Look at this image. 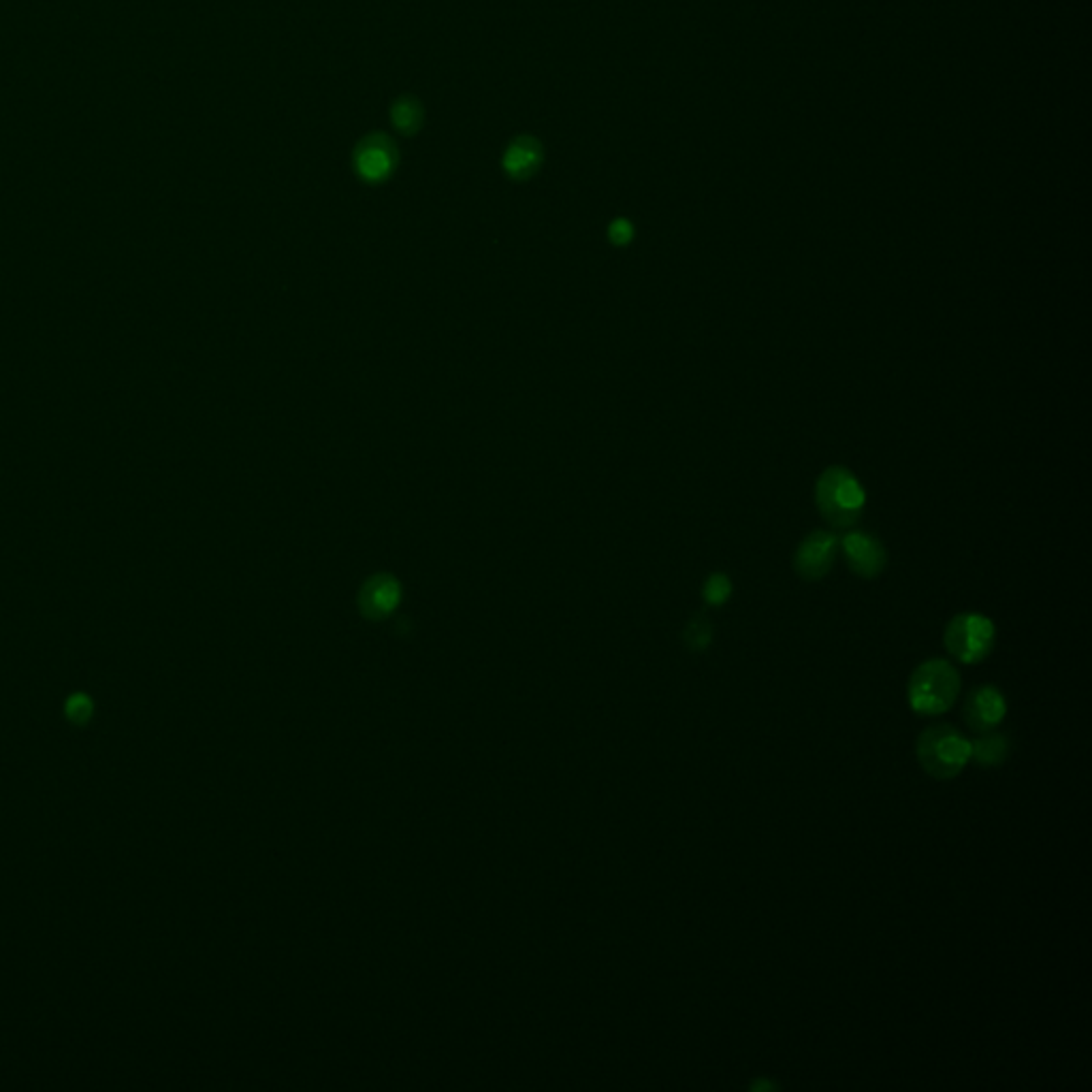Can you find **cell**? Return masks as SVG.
<instances>
[{"mask_svg":"<svg viewBox=\"0 0 1092 1092\" xmlns=\"http://www.w3.org/2000/svg\"><path fill=\"white\" fill-rule=\"evenodd\" d=\"M816 502L819 514L832 528L845 530L860 519L867 496L858 478L848 468L834 466L818 478Z\"/></svg>","mask_w":1092,"mask_h":1092,"instance_id":"cell-1","label":"cell"},{"mask_svg":"<svg viewBox=\"0 0 1092 1092\" xmlns=\"http://www.w3.org/2000/svg\"><path fill=\"white\" fill-rule=\"evenodd\" d=\"M958 692H961V675L945 659H931L924 662L909 681V704L918 715H941L950 708Z\"/></svg>","mask_w":1092,"mask_h":1092,"instance_id":"cell-2","label":"cell"},{"mask_svg":"<svg viewBox=\"0 0 1092 1092\" xmlns=\"http://www.w3.org/2000/svg\"><path fill=\"white\" fill-rule=\"evenodd\" d=\"M918 760L931 777L952 779L961 775L971 760V740H966L954 726H931L918 738Z\"/></svg>","mask_w":1092,"mask_h":1092,"instance_id":"cell-3","label":"cell"},{"mask_svg":"<svg viewBox=\"0 0 1092 1092\" xmlns=\"http://www.w3.org/2000/svg\"><path fill=\"white\" fill-rule=\"evenodd\" d=\"M994 623L984 615L964 613L950 621L945 630V647L958 662L977 664L991 655L994 647Z\"/></svg>","mask_w":1092,"mask_h":1092,"instance_id":"cell-4","label":"cell"},{"mask_svg":"<svg viewBox=\"0 0 1092 1092\" xmlns=\"http://www.w3.org/2000/svg\"><path fill=\"white\" fill-rule=\"evenodd\" d=\"M839 542L830 532L818 530L809 533L805 540L800 542L798 551L794 555V568L798 576L807 581H819L826 576L832 568L834 560H837Z\"/></svg>","mask_w":1092,"mask_h":1092,"instance_id":"cell-5","label":"cell"},{"mask_svg":"<svg viewBox=\"0 0 1092 1092\" xmlns=\"http://www.w3.org/2000/svg\"><path fill=\"white\" fill-rule=\"evenodd\" d=\"M397 167V150L385 135H369L355 150V169L365 182H383Z\"/></svg>","mask_w":1092,"mask_h":1092,"instance_id":"cell-6","label":"cell"},{"mask_svg":"<svg viewBox=\"0 0 1092 1092\" xmlns=\"http://www.w3.org/2000/svg\"><path fill=\"white\" fill-rule=\"evenodd\" d=\"M841 549L845 553L849 568L856 572L862 579H875L881 574L885 563H888V551L883 549V544L871 533L864 532H851L843 538Z\"/></svg>","mask_w":1092,"mask_h":1092,"instance_id":"cell-7","label":"cell"},{"mask_svg":"<svg viewBox=\"0 0 1092 1092\" xmlns=\"http://www.w3.org/2000/svg\"><path fill=\"white\" fill-rule=\"evenodd\" d=\"M401 600V585L390 574H374L369 576L365 585L360 587L359 593V606L367 619H385L390 613L397 609Z\"/></svg>","mask_w":1092,"mask_h":1092,"instance_id":"cell-8","label":"cell"},{"mask_svg":"<svg viewBox=\"0 0 1092 1092\" xmlns=\"http://www.w3.org/2000/svg\"><path fill=\"white\" fill-rule=\"evenodd\" d=\"M1007 713L1005 696L998 692L996 687H980L975 694L968 696L964 706L966 724L977 733H991L998 724H1001Z\"/></svg>","mask_w":1092,"mask_h":1092,"instance_id":"cell-9","label":"cell"},{"mask_svg":"<svg viewBox=\"0 0 1092 1092\" xmlns=\"http://www.w3.org/2000/svg\"><path fill=\"white\" fill-rule=\"evenodd\" d=\"M542 162V148L533 137H517L514 139L506 154H503V169L514 180H528L540 169Z\"/></svg>","mask_w":1092,"mask_h":1092,"instance_id":"cell-10","label":"cell"},{"mask_svg":"<svg viewBox=\"0 0 1092 1092\" xmlns=\"http://www.w3.org/2000/svg\"><path fill=\"white\" fill-rule=\"evenodd\" d=\"M1009 756V740L1003 734L984 733L982 738L971 743V758L980 766H1001Z\"/></svg>","mask_w":1092,"mask_h":1092,"instance_id":"cell-11","label":"cell"},{"mask_svg":"<svg viewBox=\"0 0 1092 1092\" xmlns=\"http://www.w3.org/2000/svg\"><path fill=\"white\" fill-rule=\"evenodd\" d=\"M390 118L399 132L404 135H415L422 125V107L417 99L401 97L395 101L393 109H390Z\"/></svg>","mask_w":1092,"mask_h":1092,"instance_id":"cell-12","label":"cell"},{"mask_svg":"<svg viewBox=\"0 0 1092 1092\" xmlns=\"http://www.w3.org/2000/svg\"><path fill=\"white\" fill-rule=\"evenodd\" d=\"M683 641L689 647V651L694 653H703L708 648L710 641H713V625H710V619L706 615L698 613L694 615L689 623L685 625V632H683Z\"/></svg>","mask_w":1092,"mask_h":1092,"instance_id":"cell-13","label":"cell"},{"mask_svg":"<svg viewBox=\"0 0 1092 1092\" xmlns=\"http://www.w3.org/2000/svg\"><path fill=\"white\" fill-rule=\"evenodd\" d=\"M704 600L710 606H721L728 602V597L733 595V583L726 574H713L710 579L704 583Z\"/></svg>","mask_w":1092,"mask_h":1092,"instance_id":"cell-14","label":"cell"},{"mask_svg":"<svg viewBox=\"0 0 1092 1092\" xmlns=\"http://www.w3.org/2000/svg\"><path fill=\"white\" fill-rule=\"evenodd\" d=\"M67 715H69V719L77 721V724H84V721H88L90 715H92L90 698L84 696V694H75L67 703Z\"/></svg>","mask_w":1092,"mask_h":1092,"instance_id":"cell-15","label":"cell"},{"mask_svg":"<svg viewBox=\"0 0 1092 1092\" xmlns=\"http://www.w3.org/2000/svg\"><path fill=\"white\" fill-rule=\"evenodd\" d=\"M611 242L617 245H625L634 237V226L627 220H615L609 229Z\"/></svg>","mask_w":1092,"mask_h":1092,"instance_id":"cell-16","label":"cell"},{"mask_svg":"<svg viewBox=\"0 0 1092 1092\" xmlns=\"http://www.w3.org/2000/svg\"><path fill=\"white\" fill-rule=\"evenodd\" d=\"M751 1090H777V1086L770 1084V1081H766V1079H762V1081H756V1084H751Z\"/></svg>","mask_w":1092,"mask_h":1092,"instance_id":"cell-17","label":"cell"}]
</instances>
